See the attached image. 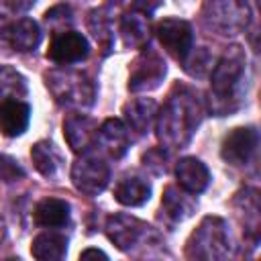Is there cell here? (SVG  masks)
<instances>
[{
    "label": "cell",
    "mask_w": 261,
    "mask_h": 261,
    "mask_svg": "<svg viewBox=\"0 0 261 261\" xmlns=\"http://www.w3.org/2000/svg\"><path fill=\"white\" fill-rule=\"evenodd\" d=\"M204 114L200 94L188 86H175L157 114V139L167 149H181L190 143Z\"/></svg>",
    "instance_id": "obj_1"
},
{
    "label": "cell",
    "mask_w": 261,
    "mask_h": 261,
    "mask_svg": "<svg viewBox=\"0 0 261 261\" xmlns=\"http://www.w3.org/2000/svg\"><path fill=\"white\" fill-rule=\"evenodd\" d=\"M247 69V57L241 47H232L212 69L210 82V110L216 116H224L239 106L241 86Z\"/></svg>",
    "instance_id": "obj_2"
},
{
    "label": "cell",
    "mask_w": 261,
    "mask_h": 261,
    "mask_svg": "<svg viewBox=\"0 0 261 261\" xmlns=\"http://www.w3.org/2000/svg\"><path fill=\"white\" fill-rule=\"evenodd\" d=\"M45 86L57 104L69 108H88L94 104V82L77 69H51L45 73Z\"/></svg>",
    "instance_id": "obj_3"
},
{
    "label": "cell",
    "mask_w": 261,
    "mask_h": 261,
    "mask_svg": "<svg viewBox=\"0 0 261 261\" xmlns=\"http://www.w3.org/2000/svg\"><path fill=\"white\" fill-rule=\"evenodd\" d=\"M232 253L226 222L218 216H206L188 241L190 259H224Z\"/></svg>",
    "instance_id": "obj_4"
},
{
    "label": "cell",
    "mask_w": 261,
    "mask_h": 261,
    "mask_svg": "<svg viewBox=\"0 0 261 261\" xmlns=\"http://www.w3.org/2000/svg\"><path fill=\"white\" fill-rule=\"evenodd\" d=\"M202 16L204 22L220 35H237L247 29L251 8L247 0H206Z\"/></svg>",
    "instance_id": "obj_5"
},
{
    "label": "cell",
    "mask_w": 261,
    "mask_h": 261,
    "mask_svg": "<svg viewBox=\"0 0 261 261\" xmlns=\"http://www.w3.org/2000/svg\"><path fill=\"white\" fill-rule=\"evenodd\" d=\"M106 234L120 251H128V253L139 245H149L151 241H157V234L149 224H145L139 218H133L128 214L108 216Z\"/></svg>",
    "instance_id": "obj_6"
},
{
    "label": "cell",
    "mask_w": 261,
    "mask_h": 261,
    "mask_svg": "<svg viewBox=\"0 0 261 261\" xmlns=\"http://www.w3.org/2000/svg\"><path fill=\"white\" fill-rule=\"evenodd\" d=\"M110 179V169L104 159L84 153L73 165H71V181L75 190H80L86 196H98L104 192Z\"/></svg>",
    "instance_id": "obj_7"
},
{
    "label": "cell",
    "mask_w": 261,
    "mask_h": 261,
    "mask_svg": "<svg viewBox=\"0 0 261 261\" xmlns=\"http://www.w3.org/2000/svg\"><path fill=\"white\" fill-rule=\"evenodd\" d=\"M165 61L151 49H145L130 65L128 75V90L130 92H149L159 88L165 77Z\"/></svg>",
    "instance_id": "obj_8"
},
{
    "label": "cell",
    "mask_w": 261,
    "mask_h": 261,
    "mask_svg": "<svg viewBox=\"0 0 261 261\" xmlns=\"http://www.w3.org/2000/svg\"><path fill=\"white\" fill-rule=\"evenodd\" d=\"M155 35L159 39V43L165 47L167 53H171L175 59H186L192 51V43H194V33L190 22L181 20V18H163L157 29Z\"/></svg>",
    "instance_id": "obj_9"
},
{
    "label": "cell",
    "mask_w": 261,
    "mask_h": 261,
    "mask_svg": "<svg viewBox=\"0 0 261 261\" xmlns=\"http://www.w3.org/2000/svg\"><path fill=\"white\" fill-rule=\"evenodd\" d=\"M88 53H90L88 39L82 33H75V31L55 33V37L51 39V45L47 49V57L55 63H61V65L77 63V61L86 59Z\"/></svg>",
    "instance_id": "obj_10"
},
{
    "label": "cell",
    "mask_w": 261,
    "mask_h": 261,
    "mask_svg": "<svg viewBox=\"0 0 261 261\" xmlns=\"http://www.w3.org/2000/svg\"><path fill=\"white\" fill-rule=\"evenodd\" d=\"M257 141H259V135H257L255 126L232 128L222 141L220 155L230 165H245L253 157V153L257 149Z\"/></svg>",
    "instance_id": "obj_11"
},
{
    "label": "cell",
    "mask_w": 261,
    "mask_h": 261,
    "mask_svg": "<svg viewBox=\"0 0 261 261\" xmlns=\"http://www.w3.org/2000/svg\"><path fill=\"white\" fill-rule=\"evenodd\" d=\"M96 133H98V124L90 116L69 114L63 120V137L71 147V151L75 153H86L96 143Z\"/></svg>",
    "instance_id": "obj_12"
},
{
    "label": "cell",
    "mask_w": 261,
    "mask_h": 261,
    "mask_svg": "<svg viewBox=\"0 0 261 261\" xmlns=\"http://www.w3.org/2000/svg\"><path fill=\"white\" fill-rule=\"evenodd\" d=\"M96 143H98L110 157L120 159V157L128 151V145H130L126 124H124L122 120H118V118H108V120H104V122L98 126Z\"/></svg>",
    "instance_id": "obj_13"
},
{
    "label": "cell",
    "mask_w": 261,
    "mask_h": 261,
    "mask_svg": "<svg viewBox=\"0 0 261 261\" xmlns=\"http://www.w3.org/2000/svg\"><path fill=\"white\" fill-rule=\"evenodd\" d=\"M31 118V106L18 98L0 100V133L6 137H18L27 130Z\"/></svg>",
    "instance_id": "obj_14"
},
{
    "label": "cell",
    "mask_w": 261,
    "mask_h": 261,
    "mask_svg": "<svg viewBox=\"0 0 261 261\" xmlns=\"http://www.w3.org/2000/svg\"><path fill=\"white\" fill-rule=\"evenodd\" d=\"M2 39L20 53L35 51L41 43V29L33 18H20L2 31Z\"/></svg>",
    "instance_id": "obj_15"
},
{
    "label": "cell",
    "mask_w": 261,
    "mask_h": 261,
    "mask_svg": "<svg viewBox=\"0 0 261 261\" xmlns=\"http://www.w3.org/2000/svg\"><path fill=\"white\" fill-rule=\"evenodd\" d=\"M175 177L177 184L188 192V194H200L206 190L210 181L208 167L196 159V157H184L175 163Z\"/></svg>",
    "instance_id": "obj_16"
},
{
    "label": "cell",
    "mask_w": 261,
    "mask_h": 261,
    "mask_svg": "<svg viewBox=\"0 0 261 261\" xmlns=\"http://www.w3.org/2000/svg\"><path fill=\"white\" fill-rule=\"evenodd\" d=\"M122 114L126 120V128L135 130L137 135H145L151 128L153 118L157 116V102L153 98H135L124 104Z\"/></svg>",
    "instance_id": "obj_17"
},
{
    "label": "cell",
    "mask_w": 261,
    "mask_h": 261,
    "mask_svg": "<svg viewBox=\"0 0 261 261\" xmlns=\"http://www.w3.org/2000/svg\"><path fill=\"white\" fill-rule=\"evenodd\" d=\"M35 222L45 228H59L69 220V204L61 198H43L35 206Z\"/></svg>",
    "instance_id": "obj_18"
},
{
    "label": "cell",
    "mask_w": 261,
    "mask_h": 261,
    "mask_svg": "<svg viewBox=\"0 0 261 261\" xmlns=\"http://www.w3.org/2000/svg\"><path fill=\"white\" fill-rule=\"evenodd\" d=\"M67 251V239L59 232H41L33 239L31 253L39 261H59Z\"/></svg>",
    "instance_id": "obj_19"
},
{
    "label": "cell",
    "mask_w": 261,
    "mask_h": 261,
    "mask_svg": "<svg viewBox=\"0 0 261 261\" xmlns=\"http://www.w3.org/2000/svg\"><path fill=\"white\" fill-rule=\"evenodd\" d=\"M114 198L122 206H141L151 198V186L139 175L122 177L114 188Z\"/></svg>",
    "instance_id": "obj_20"
},
{
    "label": "cell",
    "mask_w": 261,
    "mask_h": 261,
    "mask_svg": "<svg viewBox=\"0 0 261 261\" xmlns=\"http://www.w3.org/2000/svg\"><path fill=\"white\" fill-rule=\"evenodd\" d=\"M122 43L126 47H143L149 41V18L145 12H128L120 22Z\"/></svg>",
    "instance_id": "obj_21"
},
{
    "label": "cell",
    "mask_w": 261,
    "mask_h": 261,
    "mask_svg": "<svg viewBox=\"0 0 261 261\" xmlns=\"http://www.w3.org/2000/svg\"><path fill=\"white\" fill-rule=\"evenodd\" d=\"M161 206H163L165 214L171 216L173 220H184V218H188V216L194 212V208H196L194 200H192L186 192H179L175 186H167V188H165L163 198H161Z\"/></svg>",
    "instance_id": "obj_22"
},
{
    "label": "cell",
    "mask_w": 261,
    "mask_h": 261,
    "mask_svg": "<svg viewBox=\"0 0 261 261\" xmlns=\"http://www.w3.org/2000/svg\"><path fill=\"white\" fill-rule=\"evenodd\" d=\"M31 159H33V163H35V169L41 173V175H45V177H53L55 173H57V169H59V153H57V149H55V145L53 143H49V141H39V143H35L33 145V149H31Z\"/></svg>",
    "instance_id": "obj_23"
},
{
    "label": "cell",
    "mask_w": 261,
    "mask_h": 261,
    "mask_svg": "<svg viewBox=\"0 0 261 261\" xmlns=\"http://www.w3.org/2000/svg\"><path fill=\"white\" fill-rule=\"evenodd\" d=\"M88 27L94 35V39L102 45L104 51H108L112 47V39H114V33H112V24H110V18H108V12L104 8H96L90 12L88 16Z\"/></svg>",
    "instance_id": "obj_24"
},
{
    "label": "cell",
    "mask_w": 261,
    "mask_h": 261,
    "mask_svg": "<svg viewBox=\"0 0 261 261\" xmlns=\"http://www.w3.org/2000/svg\"><path fill=\"white\" fill-rule=\"evenodd\" d=\"M27 94V80L10 65H0V100Z\"/></svg>",
    "instance_id": "obj_25"
},
{
    "label": "cell",
    "mask_w": 261,
    "mask_h": 261,
    "mask_svg": "<svg viewBox=\"0 0 261 261\" xmlns=\"http://www.w3.org/2000/svg\"><path fill=\"white\" fill-rule=\"evenodd\" d=\"M22 175H24V171L20 169V165L14 159L0 155V177L4 181H14L16 177H22Z\"/></svg>",
    "instance_id": "obj_26"
},
{
    "label": "cell",
    "mask_w": 261,
    "mask_h": 261,
    "mask_svg": "<svg viewBox=\"0 0 261 261\" xmlns=\"http://www.w3.org/2000/svg\"><path fill=\"white\" fill-rule=\"evenodd\" d=\"M161 2H163V0H135V8H137L139 12L149 14V12H153Z\"/></svg>",
    "instance_id": "obj_27"
},
{
    "label": "cell",
    "mask_w": 261,
    "mask_h": 261,
    "mask_svg": "<svg viewBox=\"0 0 261 261\" xmlns=\"http://www.w3.org/2000/svg\"><path fill=\"white\" fill-rule=\"evenodd\" d=\"M90 257H96V259H108V255L100 249H86L80 253V259H90Z\"/></svg>",
    "instance_id": "obj_28"
},
{
    "label": "cell",
    "mask_w": 261,
    "mask_h": 261,
    "mask_svg": "<svg viewBox=\"0 0 261 261\" xmlns=\"http://www.w3.org/2000/svg\"><path fill=\"white\" fill-rule=\"evenodd\" d=\"M35 2H37V0H10V4H12L14 10H29Z\"/></svg>",
    "instance_id": "obj_29"
},
{
    "label": "cell",
    "mask_w": 261,
    "mask_h": 261,
    "mask_svg": "<svg viewBox=\"0 0 261 261\" xmlns=\"http://www.w3.org/2000/svg\"><path fill=\"white\" fill-rule=\"evenodd\" d=\"M110 2H116V4H118V2H122V0H110Z\"/></svg>",
    "instance_id": "obj_30"
}]
</instances>
